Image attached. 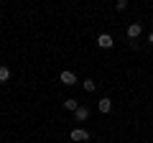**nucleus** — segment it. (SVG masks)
<instances>
[{"mask_svg":"<svg viewBox=\"0 0 153 143\" xmlns=\"http://www.w3.org/2000/svg\"><path fill=\"white\" fill-rule=\"evenodd\" d=\"M69 138H71L74 143H84V141H89V133L84 130V128H74V130L69 133Z\"/></svg>","mask_w":153,"mask_h":143,"instance_id":"obj_1","label":"nucleus"},{"mask_svg":"<svg viewBox=\"0 0 153 143\" xmlns=\"http://www.w3.org/2000/svg\"><path fill=\"white\" fill-rule=\"evenodd\" d=\"M112 44H115V41H112L110 33H100V36H97V46H100V49H110Z\"/></svg>","mask_w":153,"mask_h":143,"instance_id":"obj_2","label":"nucleus"},{"mask_svg":"<svg viewBox=\"0 0 153 143\" xmlns=\"http://www.w3.org/2000/svg\"><path fill=\"white\" fill-rule=\"evenodd\" d=\"M87 118H89V107H84V105H79V107L74 110V120H76V123H84Z\"/></svg>","mask_w":153,"mask_h":143,"instance_id":"obj_3","label":"nucleus"},{"mask_svg":"<svg viewBox=\"0 0 153 143\" xmlns=\"http://www.w3.org/2000/svg\"><path fill=\"white\" fill-rule=\"evenodd\" d=\"M59 79H61V82L66 84V87L76 84V74H74V72H61V74H59Z\"/></svg>","mask_w":153,"mask_h":143,"instance_id":"obj_4","label":"nucleus"},{"mask_svg":"<svg viewBox=\"0 0 153 143\" xmlns=\"http://www.w3.org/2000/svg\"><path fill=\"white\" fill-rule=\"evenodd\" d=\"M140 31H143L140 23H130V26H128V39H138V36H140Z\"/></svg>","mask_w":153,"mask_h":143,"instance_id":"obj_5","label":"nucleus"},{"mask_svg":"<svg viewBox=\"0 0 153 143\" xmlns=\"http://www.w3.org/2000/svg\"><path fill=\"white\" fill-rule=\"evenodd\" d=\"M97 110H100V112H110V110H112V100H110V97H102V100L97 102Z\"/></svg>","mask_w":153,"mask_h":143,"instance_id":"obj_6","label":"nucleus"},{"mask_svg":"<svg viewBox=\"0 0 153 143\" xmlns=\"http://www.w3.org/2000/svg\"><path fill=\"white\" fill-rule=\"evenodd\" d=\"M8 79H10V69H8V66L3 64V66H0V84H5Z\"/></svg>","mask_w":153,"mask_h":143,"instance_id":"obj_7","label":"nucleus"},{"mask_svg":"<svg viewBox=\"0 0 153 143\" xmlns=\"http://www.w3.org/2000/svg\"><path fill=\"white\" fill-rule=\"evenodd\" d=\"M82 87H84V92H94V87H97V84H94L92 79H84V82H82Z\"/></svg>","mask_w":153,"mask_h":143,"instance_id":"obj_8","label":"nucleus"},{"mask_svg":"<svg viewBox=\"0 0 153 143\" xmlns=\"http://www.w3.org/2000/svg\"><path fill=\"white\" fill-rule=\"evenodd\" d=\"M64 107H66V110H71V112H74L76 107H79V102H76V100H66V102H64Z\"/></svg>","mask_w":153,"mask_h":143,"instance_id":"obj_9","label":"nucleus"},{"mask_svg":"<svg viewBox=\"0 0 153 143\" xmlns=\"http://www.w3.org/2000/svg\"><path fill=\"white\" fill-rule=\"evenodd\" d=\"M115 8H117V10H125L128 3H125V0H117V3H115Z\"/></svg>","mask_w":153,"mask_h":143,"instance_id":"obj_10","label":"nucleus"},{"mask_svg":"<svg viewBox=\"0 0 153 143\" xmlns=\"http://www.w3.org/2000/svg\"><path fill=\"white\" fill-rule=\"evenodd\" d=\"M148 41H151V46H153V33H148Z\"/></svg>","mask_w":153,"mask_h":143,"instance_id":"obj_11","label":"nucleus"}]
</instances>
